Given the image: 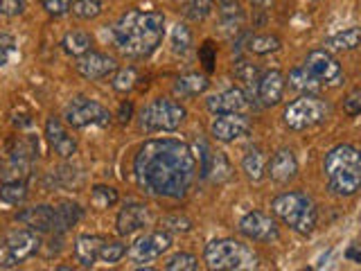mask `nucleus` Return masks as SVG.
<instances>
[{
	"instance_id": "nucleus-16",
	"label": "nucleus",
	"mask_w": 361,
	"mask_h": 271,
	"mask_svg": "<svg viewBox=\"0 0 361 271\" xmlns=\"http://www.w3.org/2000/svg\"><path fill=\"white\" fill-rule=\"evenodd\" d=\"M208 111L212 113H246L248 111V95L242 88H228L224 93L208 97Z\"/></svg>"
},
{
	"instance_id": "nucleus-34",
	"label": "nucleus",
	"mask_w": 361,
	"mask_h": 271,
	"mask_svg": "<svg viewBox=\"0 0 361 271\" xmlns=\"http://www.w3.org/2000/svg\"><path fill=\"white\" fill-rule=\"evenodd\" d=\"M190 48H192V32L178 23V25L174 28V32H172V50L176 54H188Z\"/></svg>"
},
{
	"instance_id": "nucleus-11",
	"label": "nucleus",
	"mask_w": 361,
	"mask_h": 271,
	"mask_svg": "<svg viewBox=\"0 0 361 271\" xmlns=\"http://www.w3.org/2000/svg\"><path fill=\"white\" fill-rule=\"evenodd\" d=\"M240 231L244 237L253 242H274L278 240V224L274 217H269L267 212L251 210L246 212L240 222Z\"/></svg>"
},
{
	"instance_id": "nucleus-45",
	"label": "nucleus",
	"mask_w": 361,
	"mask_h": 271,
	"mask_svg": "<svg viewBox=\"0 0 361 271\" xmlns=\"http://www.w3.org/2000/svg\"><path fill=\"white\" fill-rule=\"evenodd\" d=\"M212 3H217L221 7V14L224 16H242L237 0H212Z\"/></svg>"
},
{
	"instance_id": "nucleus-7",
	"label": "nucleus",
	"mask_w": 361,
	"mask_h": 271,
	"mask_svg": "<svg viewBox=\"0 0 361 271\" xmlns=\"http://www.w3.org/2000/svg\"><path fill=\"white\" fill-rule=\"evenodd\" d=\"M188 111L176 100L158 97L140 111V127L145 131H174L183 124Z\"/></svg>"
},
{
	"instance_id": "nucleus-37",
	"label": "nucleus",
	"mask_w": 361,
	"mask_h": 271,
	"mask_svg": "<svg viewBox=\"0 0 361 271\" xmlns=\"http://www.w3.org/2000/svg\"><path fill=\"white\" fill-rule=\"evenodd\" d=\"M212 9V0H185V16L190 20H203Z\"/></svg>"
},
{
	"instance_id": "nucleus-14",
	"label": "nucleus",
	"mask_w": 361,
	"mask_h": 271,
	"mask_svg": "<svg viewBox=\"0 0 361 271\" xmlns=\"http://www.w3.org/2000/svg\"><path fill=\"white\" fill-rule=\"evenodd\" d=\"M77 73L82 75L84 79H104L109 75H113L118 71V64L113 56L109 54H102V52H93V50H88L86 54L82 56H77Z\"/></svg>"
},
{
	"instance_id": "nucleus-17",
	"label": "nucleus",
	"mask_w": 361,
	"mask_h": 271,
	"mask_svg": "<svg viewBox=\"0 0 361 271\" xmlns=\"http://www.w3.org/2000/svg\"><path fill=\"white\" fill-rule=\"evenodd\" d=\"M267 172H269L271 181H276V183H289V181L298 174L296 154L291 150H278L274 154V158L267 163Z\"/></svg>"
},
{
	"instance_id": "nucleus-8",
	"label": "nucleus",
	"mask_w": 361,
	"mask_h": 271,
	"mask_svg": "<svg viewBox=\"0 0 361 271\" xmlns=\"http://www.w3.org/2000/svg\"><path fill=\"white\" fill-rule=\"evenodd\" d=\"M66 122L75 129L88 127V124H97V127H109L111 122V113L97 104V102L88 100V97H75L68 102V107L63 111Z\"/></svg>"
},
{
	"instance_id": "nucleus-19",
	"label": "nucleus",
	"mask_w": 361,
	"mask_h": 271,
	"mask_svg": "<svg viewBox=\"0 0 361 271\" xmlns=\"http://www.w3.org/2000/svg\"><path fill=\"white\" fill-rule=\"evenodd\" d=\"M149 224V210L142 203H129L118 215V233L120 235H133L142 231Z\"/></svg>"
},
{
	"instance_id": "nucleus-21",
	"label": "nucleus",
	"mask_w": 361,
	"mask_h": 271,
	"mask_svg": "<svg viewBox=\"0 0 361 271\" xmlns=\"http://www.w3.org/2000/svg\"><path fill=\"white\" fill-rule=\"evenodd\" d=\"M18 222H23L27 229L37 233H52L54 231V208L52 206H34L18 215Z\"/></svg>"
},
{
	"instance_id": "nucleus-9",
	"label": "nucleus",
	"mask_w": 361,
	"mask_h": 271,
	"mask_svg": "<svg viewBox=\"0 0 361 271\" xmlns=\"http://www.w3.org/2000/svg\"><path fill=\"white\" fill-rule=\"evenodd\" d=\"M305 68H307V71L316 79H319L323 88L341 86V82H343V68H341V64H338L325 48L312 50L307 54V59H305Z\"/></svg>"
},
{
	"instance_id": "nucleus-39",
	"label": "nucleus",
	"mask_w": 361,
	"mask_h": 271,
	"mask_svg": "<svg viewBox=\"0 0 361 271\" xmlns=\"http://www.w3.org/2000/svg\"><path fill=\"white\" fill-rule=\"evenodd\" d=\"M41 5L50 16H63L71 11L73 0H41Z\"/></svg>"
},
{
	"instance_id": "nucleus-35",
	"label": "nucleus",
	"mask_w": 361,
	"mask_h": 271,
	"mask_svg": "<svg viewBox=\"0 0 361 271\" xmlns=\"http://www.w3.org/2000/svg\"><path fill=\"white\" fill-rule=\"evenodd\" d=\"M124 255H127V246L122 242H104V246H102V251H99V260L106 265L120 263Z\"/></svg>"
},
{
	"instance_id": "nucleus-33",
	"label": "nucleus",
	"mask_w": 361,
	"mask_h": 271,
	"mask_svg": "<svg viewBox=\"0 0 361 271\" xmlns=\"http://www.w3.org/2000/svg\"><path fill=\"white\" fill-rule=\"evenodd\" d=\"M167 271H197L199 269V260L192 253H176L167 260L165 265Z\"/></svg>"
},
{
	"instance_id": "nucleus-40",
	"label": "nucleus",
	"mask_w": 361,
	"mask_h": 271,
	"mask_svg": "<svg viewBox=\"0 0 361 271\" xmlns=\"http://www.w3.org/2000/svg\"><path fill=\"white\" fill-rule=\"evenodd\" d=\"M343 111L348 113V116H359V113H361V88L350 90V93L345 95Z\"/></svg>"
},
{
	"instance_id": "nucleus-3",
	"label": "nucleus",
	"mask_w": 361,
	"mask_h": 271,
	"mask_svg": "<svg viewBox=\"0 0 361 271\" xmlns=\"http://www.w3.org/2000/svg\"><path fill=\"white\" fill-rule=\"evenodd\" d=\"M323 172L334 195L353 197L361 190V150L353 145L332 147L325 156Z\"/></svg>"
},
{
	"instance_id": "nucleus-41",
	"label": "nucleus",
	"mask_w": 361,
	"mask_h": 271,
	"mask_svg": "<svg viewBox=\"0 0 361 271\" xmlns=\"http://www.w3.org/2000/svg\"><path fill=\"white\" fill-rule=\"evenodd\" d=\"M161 226L165 231H190L192 229V222L185 219V217H176V215H169V217L161 219Z\"/></svg>"
},
{
	"instance_id": "nucleus-38",
	"label": "nucleus",
	"mask_w": 361,
	"mask_h": 271,
	"mask_svg": "<svg viewBox=\"0 0 361 271\" xmlns=\"http://www.w3.org/2000/svg\"><path fill=\"white\" fill-rule=\"evenodd\" d=\"M118 201V192L109 186H95L93 188V203L97 208H111Z\"/></svg>"
},
{
	"instance_id": "nucleus-24",
	"label": "nucleus",
	"mask_w": 361,
	"mask_h": 271,
	"mask_svg": "<svg viewBox=\"0 0 361 271\" xmlns=\"http://www.w3.org/2000/svg\"><path fill=\"white\" fill-rule=\"evenodd\" d=\"M361 45V28H348L334 37L325 39L323 48L327 52H343V50H357Z\"/></svg>"
},
{
	"instance_id": "nucleus-5",
	"label": "nucleus",
	"mask_w": 361,
	"mask_h": 271,
	"mask_svg": "<svg viewBox=\"0 0 361 271\" xmlns=\"http://www.w3.org/2000/svg\"><path fill=\"white\" fill-rule=\"evenodd\" d=\"M208 269L212 271H235V269H253L257 267V255L246 244L224 237L212 240L203 253Z\"/></svg>"
},
{
	"instance_id": "nucleus-25",
	"label": "nucleus",
	"mask_w": 361,
	"mask_h": 271,
	"mask_svg": "<svg viewBox=\"0 0 361 271\" xmlns=\"http://www.w3.org/2000/svg\"><path fill=\"white\" fill-rule=\"evenodd\" d=\"M287 79H289V86L293 90H298V93H302V95H319V90L323 88L319 79H316L305 66L293 68Z\"/></svg>"
},
{
	"instance_id": "nucleus-27",
	"label": "nucleus",
	"mask_w": 361,
	"mask_h": 271,
	"mask_svg": "<svg viewBox=\"0 0 361 271\" xmlns=\"http://www.w3.org/2000/svg\"><path fill=\"white\" fill-rule=\"evenodd\" d=\"M242 169L246 172V176L251 181H259L267 172V156L264 152L259 150V147H253V150H248L244 161H242Z\"/></svg>"
},
{
	"instance_id": "nucleus-23",
	"label": "nucleus",
	"mask_w": 361,
	"mask_h": 271,
	"mask_svg": "<svg viewBox=\"0 0 361 271\" xmlns=\"http://www.w3.org/2000/svg\"><path fill=\"white\" fill-rule=\"evenodd\" d=\"M210 86V79L206 75H199V73H188L183 77L176 79L174 84V93L180 97H197L201 93H206Z\"/></svg>"
},
{
	"instance_id": "nucleus-44",
	"label": "nucleus",
	"mask_w": 361,
	"mask_h": 271,
	"mask_svg": "<svg viewBox=\"0 0 361 271\" xmlns=\"http://www.w3.org/2000/svg\"><path fill=\"white\" fill-rule=\"evenodd\" d=\"M23 11V0H0V14L3 16H18Z\"/></svg>"
},
{
	"instance_id": "nucleus-43",
	"label": "nucleus",
	"mask_w": 361,
	"mask_h": 271,
	"mask_svg": "<svg viewBox=\"0 0 361 271\" xmlns=\"http://www.w3.org/2000/svg\"><path fill=\"white\" fill-rule=\"evenodd\" d=\"M14 39L7 37V34H0V68H3L9 61V54L14 50Z\"/></svg>"
},
{
	"instance_id": "nucleus-2",
	"label": "nucleus",
	"mask_w": 361,
	"mask_h": 271,
	"mask_svg": "<svg viewBox=\"0 0 361 271\" xmlns=\"http://www.w3.org/2000/svg\"><path fill=\"white\" fill-rule=\"evenodd\" d=\"M165 16L161 11H140L129 9L113 25V39L122 54L131 59L149 56L163 41Z\"/></svg>"
},
{
	"instance_id": "nucleus-18",
	"label": "nucleus",
	"mask_w": 361,
	"mask_h": 271,
	"mask_svg": "<svg viewBox=\"0 0 361 271\" xmlns=\"http://www.w3.org/2000/svg\"><path fill=\"white\" fill-rule=\"evenodd\" d=\"M45 136H48V143L52 150L59 154L61 158H71L77 154V143L63 124L56 120V118H48L45 122Z\"/></svg>"
},
{
	"instance_id": "nucleus-10",
	"label": "nucleus",
	"mask_w": 361,
	"mask_h": 271,
	"mask_svg": "<svg viewBox=\"0 0 361 271\" xmlns=\"http://www.w3.org/2000/svg\"><path fill=\"white\" fill-rule=\"evenodd\" d=\"M172 246V235L167 231H154V233H147L142 237H138L131 246H129V260L135 265H145V263H152L158 255H163L167 248Z\"/></svg>"
},
{
	"instance_id": "nucleus-20",
	"label": "nucleus",
	"mask_w": 361,
	"mask_h": 271,
	"mask_svg": "<svg viewBox=\"0 0 361 271\" xmlns=\"http://www.w3.org/2000/svg\"><path fill=\"white\" fill-rule=\"evenodd\" d=\"M201 176L210 183H224L231 179V163L221 152H208L201 158Z\"/></svg>"
},
{
	"instance_id": "nucleus-15",
	"label": "nucleus",
	"mask_w": 361,
	"mask_h": 271,
	"mask_svg": "<svg viewBox=\"0 0 361 271\" xmlns=\"http://www.w3.org/2000/svg\"><path fill=\"white\" fill-rule=\"evenodd\" d=\"M287 86V77L280 71H269L257 79V100L262 107H276L282 102Z\"/></svg>"
},
{
	"instance_id": "nucleus-12",
	"label": "nucleus",
	"mask_w": 361,
	"mask_h": 271,
	"mask_svg": "<svg viewBox=\"0 0 361 271\" xmlns=\"http://www.w3.org/2000/svg\"><path fill=\"white\" fill-rule=\"evenodd\" d=\"M7 265H18L39 251V233L32 229H18L7 235Z\"/></svg>"
},
{
	"instance_id": "nucleus-30",
	"label": "nucleus",
	"mask_w": 361,
	"mask_h": 271,
	"mask_svg": "<svg viewBox=\"0 0 361 271\" xmlns=\"http://www.w3.org/2000/svg\"><path fill=\"white\" fill-rule=\"evenodd\" d=\"M140 82V75L135 68H120V71H116V75H113V88L120 90V93H127V90H133L135 86H138Z\"/></svg>"
},
{
	"instance_id": "nucleus-26",
	"label": "nucleus",
	"mask_w": 361,
	"mask_h": 271,
	"mask_svg": "<svg viewBox=\"0 0 361 271\" xmlns=\"http://www.w3.org/2000/svg\"><path fill=\"white\" fill-rule=\"evenodd\" d=\"M84 210L77 206V203L71 201H63L59 206L54 208V233H63L68 231L71 226H75L79 219H82Z\"/></svg>"
},
{
	"instance_id": "nucleus-22",
	"label": "nucleus",
	"mask_w": 361,
	"mask_h": 271,
	"mask_svg": "<svg viewBox=\"0 0 361 271\" xmlns=\"http://www.w3.org/2000/svg\"><path fill=\"white\" fill-rule=\"evenodd\" d=\"M106 240L99 235H79L75 242V258L82 267H93L99 260V251Z\"/></svg>"
},
{
	"instance_id": "nucleus-47",
	"label": "nucleus",
	"mask_w": 361,
	"mask_h": 271,
	"mask_svg": "<svg viewBox=\"0 0 361 271\" xmlns=\"http://www.w3.org/2000/svg\"><path fill=\"white\" fill-rule=\"evenodd\" d=\"M348 258L357 260V263H361V253L357 251V248H348Z\"/></svg>"
},
{
	"instance_id": "nucleus-29",
	"label": "nucleus",
	"mask_w": 361,
	"mask_h": 271,
	"mask_svg": "<svg viewBox=\"0 0 361 271\" xmlns=\"http://www.w3.org/2000/svg\"><path fill=\"white\" fill-rule=\"evenodd\" d=\"M282 48V43L278 37H271V34H255V37L248 39V52L253 54H271L278 52Z\"/></svg>"
},
{
	"instance_id": "nucleus-42",
	"label": "nucleus",
	"mask_w": 361,
	"mask_h": 271,
	"mask_svg": "<svg viewBox=\"0 0 361 271\" xmlns=\"http://www.w3.org/2000/svg\"><path fill=\"white\" fill-rule=\"evenodd\" d=\"M199 56H201L203 66H206V71L210 73L214 68V56H217V52H214V45L210 41H206V43H203V48L199 50Z\"/></svg>"
},
{
	"instance_id": "nucleus-6",
	"label": "nucleus",
	"mask_w": 361,
	"mask_h": 271,
	"mask_svg": "<svg viewBox=\"0 0 361 271\" xmlns=\"http://www.w3.org/2000/svg\"><path fill=\"white\" fill-rule=\"evenodd\" d=\"M330 113H332L330 104H327L325 100H321L319 95H300L285 109L282 118H285V124L289 129L305 131L325 122L330 118Z\"/></svg>"
},
{
	"instance_id": "nucleus-28",
	"label": "nucleus",
	"mask_w": 361,
	"mask_h": 271,
	"mask_svg": "<svg viewBox=\"0 0 361 271\" xmlns=\"http://www.w3.org/2000/svg\"><path fill=\"white\" fill-rule=\"evenodd\" d=\"M63 50L71 54V56H82L90 50V45H93V39H90L88 32H82V30H75V32H68L66 39H63Z\"/></svg>"
},
{
	"instance_id": "nucleus-4",
	"label": "nucleus",
	"mask_w": 361,
	"mask_h": 271,
	"mask_svg": "<svg viewBox=\"0 0 361 271\" xmlns=\"http://www.w3.org/2000/svg\"><path fill=\"white\" fill-rule=\"evenodd\" d=\"M271 210L298 235H312L316 222H319L314 201L305 192H285V195L276 197L274 203H271Z\"/></svg>"
},
{
	"instance_id": "nucleus-13",
	"label": "nucleus",
	"mask_w": 361,
	"mask_h": 271,
	"mask_svg": "<svg viewBox=\"0 0 361 271\" xmlns=\"http://www.w3.org/2000/svg\"><path fill=\"white\" fill-rule=\"evenodd\" d=\"M251 131V122L244 113H217L210 124V133L219 143H233Z\"/></svg>"
},
{
	"instance_id": "nucleus-46",
	"label": "nucleus",
	"mask_w": 361,
	"mask_h": 271,
	"mask_svg": "<svg viewBox=\"0 0 361 271\" xmlns=\"http://www.w3.org/2000/svg\"><path fill=\"white\" fill-rule=\"evenodd\" d=\"M131 111H133V107L129 104V102H124V104L120 107V122H129L131 120Z\"/></svg>"
},
{
	"instance_id": "nucleus-32",
	"label": "nucleus",
	"mask_w": 361,
	"mask_h": 271,
	"mask_svg": "<svg viewBox=\"0 0 361 271\" xmlns=\"http://www.w3.org/2000/svg\"><path fill=\"white\" fill-rule=\"evenodd\" d=\"M71 11L82 20H90L102 14V3L99 0H75Z\"/></svg>"
},
{
	"instance_id": "nucleus-36",
	"label": "nucleus",
	"mask_w": 361,
	"mask_h": 271,
	"mask_svg": "<svg viewBox=\"0 0 361 271\" xmlns=\"http://www.w3.org/2000/svg\"><path fill=\"white\" fill-rule=\"evenodd\" d=\"M235 77L244 82L246 86H255L257 88V68L253 64H248L246 59H237L235 61Z\"/></svg>"
},
{
	"instance_id": "nucleus-1",
	"label": "nucleus",
	"mask_w": 361,
	"mask_h": 271,
	"mask_svg": "<svg viewBox=\"0 0 361 271\" xmlns=\"http://www.w3.org/2000/svg\"><path fill=\"white\" fill-rule=\"evenodd\" d=\"M133 176L142 192L161 199H180L195 183L197 161L180 140L161 138L145 143L133 158Z\"/></svg>"
},
{
	"instance_id": "nucleus-31",
	"label": "nucleus",
	"mask_w": 361,
	"mask_h": 271,
	"mask_svg": "<svg viewBox=\"0 0 361 271\" xmlns=\"http://www.w3.org/2000/svg\"><path fill=\"white\" fill-rule=\"evenodd\" d=\"M27 197V186L25 181H3V188H0V199L7 203H20Z\"/></svg>"
}]
</instances>
